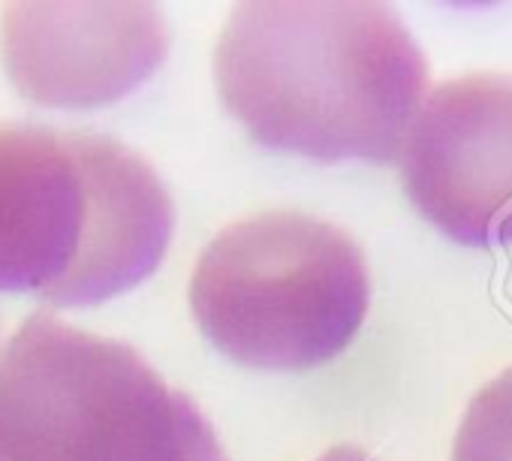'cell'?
<instances>
[{
  "label": "cell",
  "mask_w": 512,
  "mask_h": 461,
  "mask_svg": "<svg viewBox=\"0 0 512 461\" xmlns=\"http://www.w3.org/2000/svg\"><path fill=\"white\" fill-rule=\"evenodd\" d=\"M214 85L253 142L386 166L428 97V64L377 0H247L217 37Z\"/></svg>",
  "instance_id": "cell-1"
},
{
  "label": "cell",
  "mask_w": 512,
  "mask_h": 461,
  "mask_svg": "<svg viewBox=\"0 0 512 461\" xmlns=\"http://www.w3.org/2000/svg\"><path fill=\"white\" fill-rule=\"evenodd\" d=\"M172 233L160 175L118 139L0 124V293L109 302L157 272Z\"/></svg>",
  "instance_id": "cell-2"
},
{
  "label": "cell",
  "mask_w": 512,
  "mask_h": 461,
  "mask_svg": "<svg viewBox=\"0 0 512 461\" xmlns=\"http://www.w3.org/2000/svg\"><path fill=\"white\" fill-rule=\"evenodd\" d=\"M0 461H226L199 407L127 344L37 311L0 353Z\"/></svg>",
  "instance_id": "cell-3"
},
{
  "label": "cell",
  "mask_w": 512,
  "mask_h": 461,
  "mask_svg": "<svg viewBox=\"0 0 512 461\" xmlns=\"http://www.w3.org/2000/svg\"><path fill=\"white\" fill-rule=\"evenodd\" d=\"M371 305L362 248L299 211L229 223L190 278V311L226 359L260 371H311L338 359Z\"/></svg>",
  "instance_id": "cell-4"
},
{
  "label": "cell",
  "mask_w": 512,
  "mask_h": 461,
  "mask_svg": "<svg viewBox=\"0 0 512 461\" xmlns=\"http://www.w3.org/2000/svg\"><path fill=\"white\" fill-rule=\"evenodd\" d=\"M410 205L467 248L512 245V73L428 91L398 154Z\"/></svg>",
  "instance_id": "cell-5"
},
{
  "label": "cell",
  "mask_w": 512,
  "mask_h": 461,
  "mask_svg": "<svg viewBox=\"0 0 512 461\" xmlns=\"http://www.w3.org/2000/svg\"><path fill=\"white\" fill-rule=\"evenodd\" d=\"M169 52V25L142 0L7 4L0 64L10 85L52 109H97L136 91Z\"/></svg>",
  "instance_id": "cell-6"
},
{
  "label": "cell",
  "mask_w": 512,
  "mask_h": 461,
  "mask_svg": "<svg viewBox=\"0 0 512 461\" xmlns=\"http://www.w3.org/2000/svg\"><path fill=\"white\" fill-rule=\"evenodd\" d=\"M452 461H512V368L470 398L452 443Z\"/></svg>",
  "instance_id": "cell-7"
},
{
  "label": "cell",
  "mask_w": 512,
  "mask_h": 461,
  "mask_svg": "<svg viewBox=\"0 0 512 461\" xmlns=\"http://www.w3.org/2000/svg\"><path fill=\"white\" fill-rule=\"evenodd\" d=\"M317 461H377V458H371V455H368L365 449H359V446L341 443V446L326 449Z\"/></svg>",
  "instance_id": "cell-8"
}]
</instances>
